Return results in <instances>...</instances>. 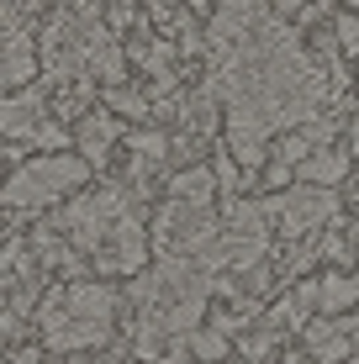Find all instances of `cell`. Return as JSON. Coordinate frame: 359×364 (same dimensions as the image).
Here are the masks:
<instances>
[{"mask_svg": "<svg viewBox=\"0 0 359 364\" xmlns=\"http://www.w3.org/2000/svg\"><path fill=\"white\" fill-rule=\"evenodd\" d=\"M264 211H269V222L280 228V237H306V232H317V228H328L333 217H338V191H323V185H286V191H269L264 200Z\"/></svg>", "mask_w": 359, "mask_h": 364, "instance_id": "cell-3", "label": "cell"}, {"mask_svg": "<svg viewBox=\"0 0 359 364\" xmlns=\"http://www.w3.org/2000/svg\"><path fill=\"white\" fill-rule=\"evenodd\" d=\"M185 338H191V348H195V354H201L206 364L227 354V333H222V328H201V322H195V328L185 333Z\"/></svg>", "mask_w": 359, "mask_h": 364, "instance_id": "cell-15", "label": "cell"}, {"mask_svg": "<svg viewBox=\"0 0 359 364\" xmlns=\"http://www.w3.org/2000/svg\"><path fill=\"white\" fill-rule=\"evenodd\" d=\"M127 143H132V154H143V164H164V154H169V143L154 132H132Z\"/></svg>", "mask_w": 359, "mask_h": 364, "instance_id": "cell-16", "label": "cell"}, {"mask_svg": "<svg viewBox=\"0 0 359 364\" xmlns=\"http://www.w3.org/2000/svg\"><path fill=\"white\" fill-rule=\"evenodd\" d=\"M254 21H264V0H222L217 16H212V43L227 53L232 43H243V37H249Z\"/></svg>", "mask_w": 359, "mask_h": 364, "instance_id": "cell-10", "label": "cell"}, {"mask_svg": "<svg viewBox=\"0 0 359 364\" xmlns=\"http://www.w3.org/2000/svg\"><path fill=\"white\" fill-rule=\"evenodd\" d=\"M74 137H80V159L85 164H106V154L117 148L122 127H117V117H106V111H85Z\"/></svg>", "mask_w": 359, "mask_h": 364, "instance_id": "cell-11", "label": "cell"}, {"mask_svg": "<svg viewBox=\"0 0 359 364\" xmlns=\"http://www.w3.org/2000/svg\"><path fill=\"white\" fill-rule=\"evenodd\" d=\"M323 254H328L338 269L354 264V222H338V217H333V232L323 237Z\"/></svg>", "mask_w": 359, "mask_h": 364, "instance_id": "cell-14", "label": "cell"}, {"mask_svg": "<svg viewBox=\"0 0 359 364\" xmlns=\"http://www.w3.org/2000/svg\"><path fill=\"white\" fill-rule=\"evenodd\" d=\"M212 191H217L212 169H185V174L169 180V196H175V200H212Z\"/></svg>", "mask_w": 359, "mask_h": 364, "instance_id": "cell-13", "label": "cell"}, {"mask_svg": "<svg viewBox=\"0 0 359 364\" xmlns=\"http://www.w3.org/2000/svg\"><path fill=\"white\" fill-rule=\"evenodd\" d=\"M301 333H306V348H312L317 364L354 359V317L349 311H338V317H312V322H301Z\"/></svg>", "mask_w": 359, "mask_h": 364, "instance_id": "cell-6", "label": "cell"}, {"mask_svg": "<svg viewBox=\"0 0 359 364\" xmlns=\"http://www.w3.org/2000/svg\"><path fill=\"white\" fill-rule=\"evenodd\" d=\"M0 159H6V143H0Z\"/></svg>", "mask_w": 359, "mask_h": 364, "instance_id": "cell-19", "label": "cell"}, {"mask_svg": "<svg viewBox=\"0 0 359 364\" xmlns=\"http://www.w3.org/2000/svg\"><path fill=\"white\" fill-rule=\"evenodd\" d=\"M111 106L127 111V117H148V95H138V90H111Z\"/></svg>", "mask_w": 359, "mask_h": 364, "instance_id": "cell-17", "label": "cell"}, {"mask_svg": "<svg viewBox=\"0 0 359 364\" xmlns=\"http://www.w3.org/2000/svg\"><path fill=\"white\" fill-rule=\"evenodd\" d=\"M48 127V100L43 90H27L21 85L16 95L0 100V137H21V143H37V132Z\"/></svg>", "mask_w": 359, "mask_h": 364, "instance_id": "cell-7", "label": "cell"}, {"mask_svg": "<svg viewBox=\"0 0 359 364\" xmlns=\"http://www.w3.org/2000/svg\"><path fill=\"white\" fill-rule=\"evenodd\" d=\"M58 11H69V16H95L101 0H58Z\"/></svg>", "mask_w": 359, "mask_h": 364, "instance_id": "cell-18", "label": "cell"}, {"mask_svg": "<svg viewBox=\"0 0 359 364\" xmlns=\"http://www.w3.org/2000/svg\"><path fill=\"white\" fill-rule=\"evenodd\" d=\"M85 180H90V164H85L80 154H58L53 148V154L27 159V164L0 185V196H6L11 211H43V206H53V200L74 196Z\"/></svg>", "mask_w": 359, "mask_h": 364, "instance_id": "cell-2", "label": "cell"}, {"mask_svg": "<svg viewBox=\"0 0 359 364\" xmlns=\"http://www.w3.org/2000/svg\"><path fill=\"white\" fill-rule=\"evenodd\" d=\"M354 137L349 143H323V148H312V154L301 159V164H296V174H301L306 185H323V191H338V185H349L354 180Z\"/></svg>", "mask_w": 359, "mask_h": 364, "instance_id": "cell-8", "label": "cell"}, {"mask_svg": "<svg viewBox=\"0 0 359 364\" xmlns=\"http://www.w3.org/2000/svg\"><path fill=\"white\" fill-rule=\"evenodd\" d=\"M37 74V53H32V43H27V32H16V37H6L0 43V90H21Z\"/></svg>", "mask_w": 359, "mask_h": 364, "instance_id": "cell-12", "label": "cell"}, {"mask_svg": "<svg viewBox=\"0 0 359 364\" xmlns=\"http://www.w3.org/2000/svg\"><path fill=\"white\" fill-rule=\"evenodd\" d=\"M37 333L53 354H85L101 348L111 328H117V291L95 280H74V285H53L37 301Z\"/></svg>", "mask_w": 359, "mask_h": 364, "instance_id": "cell-1", "label": "cell"}, {"mask_svg": "<svg viewBox=\"0 0 359 364\" xmlns=\"http://www.w3.org/2000/svg\"><path fill=\"white\" fill-rule=\"evenodd\" d=\"M296 296H301L312 311H323V317L354 311V274H349V269H328V274H317V280L296 285Z\"/></svg>", "mask_w": 359, "mask_h": 364, "instance_id": "cell-9", "label": "cell"}, {"mask_svg": "<svg viewBox=\"0 0 359 364\" xmlns=\"http://www.w3.org/2000/svg\"><path fill=\"white\" fill-rule=\"evenodd\" d=\"M212 232H217L212 200H175V196H169V206L159 211V222H154V237H159V248H164L169 259L201 254V243Z\"/></svg>", "mask_w": 359, "mask_h": 364, "instance_id": "cell-4", "label": "cell"}, {"mask_svg": "<svg viewBox=\"0 0 359 364\" xmlns=\"http://www.w3.org/2000/svg\"><path fill=\"white\" fill-rule=\"evenodd\" d=\"M85 259L95 264V274H138L148 264V232H143V222L132 217V211H127V217H117Z\"/></svg>", "mask_w": 359, "mask_h": 364, "instance_id": "cell-5", "label": "cell"}]
</instances>
